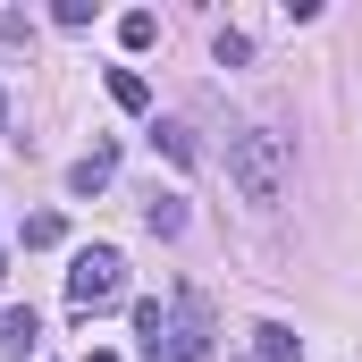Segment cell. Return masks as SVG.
I'll list each match as a JSON object with an SVG mask.
<instances>
[{
	"instance_id": "cell-1",
	"label": "cell",
	"mask_w": 362,
	"mask_h": 362,
	"mask_svg": "<svg viewBox=\"0 0 362 362\" xmlns=\"http://www.w3.org/2000/svg\"><path fill=\"white\" fill-rule=\"evenodd\" d=\"M228 185H236L253 211H278L286 185H295V135H278V127H245V135L228 144Z\"/></svg>"
},
{
	"instance_id": "cell-2",
	"label": "cell",
	"mask_w": 362,
	"mask_h": 362,
	"mask_svg": "<svg viewBox=\"0 0 362 362\" xmlns=\"http://www.w3.org/2000/svg\"><path fill=\"white\" fill-rule=\"evenodd\" d=\"M118 295H127V253H118V245H85L76 270H68V303H76V312H101V303H118Z\"/></svg>"
},
{
	"instance_id": "cell-3",
	"label": "cell",
	"mask_w": 362,
	"mask_h": 362,
	"mask_svg": "<svg viewBox=\"0 0 362 362\" xmlns=\"http://www.w3.org/2000/svg\"><path fill=\"white\" fill-rule=\"evenodd\" d=\"M135 346H144L152 362H177V303L144 295V303H135Z\"/></svg>"
},
{
	"instance_id": "cell-4",
	"label": "cell",
	"mask_w": 362,
	"mask_h": 362,
	"mask_svg": "<svg viewBox=\"0 0 362 362\" xmlns=\"http://www.w3.org/2000/svg\"><path fill=\"white\" fill-rule=\"evenodd\" d=\"M177 362H211V312H202V295H177Z\"/></svg>"
},
{
	"instance_id": "cell-5",
	"label": "cell",
	"mask_w": 362,
	"mask_h": 362,
	"mask_svg": "<svg viewBox=\"0 0 362 362\" xmlns=\"http://www.w3.org/2000/svg\"><path fill=\"white\" fill-rule=\"evenodd\" d=\"M118 177V144H93L85 160H76V169H68V194H101V185Z\"/></svg>"
},
{
	"instance_id": "cell-6",
	"label": "cell",
	"mask_w": 362,
	"mask_h": 362,
	"mask_svg": "<svg viewBox=\"0 0 362 362\" xmlns=\"http://www.w3.org/2000/svg\"><path fill=\"white\" fill-rule=\"evenodd\" d=\"M253 362H303V337H295L286 320H262V329H253Z\"/></svg>"
},
{
	"instance_id": "cell-7",
	"label": "cell",
	"mask_w": 362,
	"mask_h": 362,
	"mask_svg": "<svg viewBox=\"0 0 362 362\" xmlns=\"http://www.w3.org/2000/svg\"><path fill=\"white\" fill-rule=\"evenodd\" d=\"M152 144H160L177 169H194V160H202V144H194V127H185V118H160V127H152Z\"/></svg>"
},
{
	"instance_id": "cell-8",
	"label": "cell",
	"mask_w": 362,
	"mask_h": 362,
	"mask_svg": "<svg viewBox=\"0 0 362 362\" xmlns=\"http://www.w3.org/2000/svg\"><path fill=\"white\" fill-rule=\"evenodd\" d=\"M144 228H152V236H185V202L177 194H152V202H144Z\"/></svg>"
},
{
	"instance_id": "cell-9",
	"label": "cell",
	"mask_w": 362,
	"mask_h": 362,
	"mask_svg": "<svg viewBox=\"0 0 362 362\" xmlns=\"http://www.w3.org/2000/svg\"><path fill=\"white\" fill-rule=\"evenodd\" d=\"M118 42H127V51H152V42H160V17H152V8H127V17H118Z\"/></svg>"
},
{
	"instance_id": "cell-10",
	"label": "cell",
	"mask_w": 362,
	"mask_h": 362,
	"mask_svg": "<svg viewBox=\"0 0 362 362\" xmlns=\"http://www.w3.org/2000/svg\"><path fill=\"white\" fill-rule=\"evenodd\" d=\"M211 59H219V68H245V59H253V34H245V25H219V34H211Z\"/></svg>"
},
{
	"instance_id": "cell-11",
	"label": "cell",
	"mask_w": 362,
	"mask_h": 362,
	"mask_svg": "<svg viewBox=\"0 0 362 362\" xmlns=\"http://www.w3.org/2000/svg\"><path fill=\"white\" fill-rule=\"evenodd\" d=\"M110 101H118V110H152V85H144L135 68H110Z\"/></svg>"
},
{
	"instance_id": "cell-12",
	"label": "cell",
	"mask_w": 362,
	"mask_h": 362,
	"mask_svg": "<svg viewBox=\"0 0 362 362\" xmlns=\"http://www.w3.org/2000/svg\"><path fill=\"white\" fill-rule=\"evenodd\" d=\"M59 236H68L59 211H34V219H25V253H42V245H59Z\"/></svg>"
},
{
	"instance_id": "cell-13",
	"label": "cell",
	"mask_w": 362,
	"mask_h": 362,
	"mask_svg": "<svg viewBox=\"0 0 362 362\" xmlns=\"http://www.w3.org/2000/svg\"><path fill=\"white\" fill-rule=\"evenodd\" d=\"M0 337H8V346H34L42 320H34V312H0Z\"/></svg>"
},
{
	"instance_id": "cell-14",
	"label": "cell",
	"mask_w": 362,
	"mask_h": 362,
	"mask_svg": "<svg viewBox=\"0 0 362 362\" xmlns=\"http://www.w3.org/2000/svg\"><path fill=\"white\" fill-rule=\"evenodd\" d=\"M0 42H34V17H17V8H0Z\"/></svg>"
},
{
	"instance_id": "cell-15",
	"label": "cell",
	"mask_w": 362,
	"mask_h": 362,
	"mask_svg": "<svg viewBox=\"0 0 362 362\" xmlns=\"http://www.w3.org/2000/svg\"><path fill=\"white\" fill-rule=\"evenodd\" d=\"M0 127H8V93H0Z\"/></svg>"
},
{
	"instance_id": "cell-16",
	"label": "cell",
	"mask_w": 362,
	"mask_h": 362,
	"mask_svg": "<svg viewBox=\"0 0 362 362\" xmlns=\"http://www.w3.org/2000/svg\"><path fill=\"white\" fill-rule=\"evenodd\" d=\"M85 362H118V354H85Z\"/></svg>"
}]
</instances>
